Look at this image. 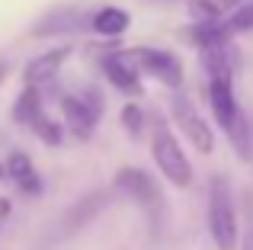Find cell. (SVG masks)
I'll use <instances>...</instances> for the list:
<instances>
[{"instance_id": "9", "label": "cell", "mask_w": 253, "mask_h": 250, "mask_svg": "<svg viewBox=\"0 0 253 250\" xmlns=\"http://www.w3.org/2000/svg\"><path fill=\"white\" fill-rule=\"evenodd\" d=\"M103 74L109 77V83L116 90H122V93H128V96H141L144 93V87H141V71L135 68V64L128 61V55H106L103 58Z\"/></svg>"}, {"instance_id": "18", "label": "cell", "mask_w": 253, "mask_h": 250, "mask_svg": "<svg viewBox=\"0 0 253 250\" xmlns=\"http://www.w3.org/2000/svg\"><path fill=\"white\" fill-rule=\"evenodd\" d=\"M119 119H122V128L128 131L131 138H141V135H144V109H141V106H135V103H125Z\"/></svg>"}, {"instance_id": "4", "label": "cell", "mask_w": 253, "mask_h": 250, "mask_svg": "<svg viewBox=\"0 0 253 250\" xmlns=\"http://www.w3.org/2000/svg\"><path fill=\"white\" fill-rule=\"evenodd\" d=\"M99 113H103V103L93 90H81V93H68L61 96V116H64V125L71 128V135L86 141L93 135L99 122Z\"/></svg>"}, {"instance_id": "17", "label": "cell", "mask_w": 253, "mask_h": 250, "mask_svg": "<svg viewBox=\"0 0 253 250\" xmlns=\"http://www.w3.org/2000/svg\"><path fill=\"white\" fill-rule=\"evenodd\" d=\"M228 141L234 144V151L244 157V161H250V141H253V138H250V122H247V116H241V119H237V125L228 131Z\"/></svg>"}, {"instance_id": "10", "label": "cell", "mask_w": 253, "mask_h": 250, "mask_svg": "<svg viewBox=\"0 0 253 250\" xmlns=\"http://www.w3.org/2000/svg\"><path fill=\"white\" fill-rule=\"evenodd\" d=\"M202 64H205V71H209V77H234V71H237V48L231 45V39L202 48Z\"/></svg>"}, {"instance_id": "22", "label": "cell", "mask_w": 253, "mask_h": 250, "mask_svg": "<svg viewBox=\"0 0 253 250\" xmlns=\"http://www.w3.org/2000/svg\"><path fill=\"white\" fill-rule=\"evenodd\" d=\"M6 215H10V202L0 199V218H6Z\"/></svg>"}, {"instance_id": "1", "label": "cell", "mask_w": 253, "mask_h": 250, "mask_svg": "<svg viewBox=\"0 0 253 250\" xmlns=\"http://www.w3.org/2000/svg\"><path fill=\"white\" fill-rule=\"evenodd\" d=\"M209 234L218 250H234L241 244V221L234 208V193L224 173H215L209 183Z\"/></svg>"}, {"instance_id": "7", "label": "cell", "mask_w": 253, "mask_h": 250, "mask_svg": "<svg viewBox=\"0 0 253 250\" xmlns=\"http://www.w3.org/2000/svg\"><path fill=\"white\" fill-rule=\"evenodd\" d=\"M209 106H211L215 122L221 125L224 135H228V131L237 125V119L244 116L241 103H237V96H234V83H231V77H211V81H209Z\"/></svg>"}, {"instance_id": "19", "label": "cell", "mask_w": 253, "mask_h": 250, "mask_svg": "<svg viewBox=\"0 0 253 250\" xmlns=\"http://www.w3.org/2000/svg\"><path fill=\"white\" fill-rule=\"evenodd\" d=\"M228 32H253V3H241L228 19H224Z\"/></svg>"}, {"instance_id": "2", "label": "cell", "mask_w": 253, "mask_h": 250, "mask_svg": "<svg viewBox=\"0 0 253 250\" xmlns=\"http://www.w3.org/2000/svg\"><path fill=\"white\" fill-rule=\"evenodd\" d=\"M151 154L157 161V170L167 176V183H173L176 189L192 186V176H196L192 173V164L183 154V148H179L170 122L161 119V116L154 119V128H151Z\"/></svg>"}, {"instance_id": "21", "label": "cell", "mask_w": 253, "mask_h": 250, "mask_svg": "<svg viewBox=\"0 0 253 250\" xmlns=\"http://www.w3.org/2000/svg\"><path fill=\"white\" fill-rule=\"evenodd\" d=\"M241 250H253V208H250V221H247V231L241 238Z\"/></svg>"}, {"instance_id": "15", "label": "cell", "mask_w": 253, "mask_h": 250, "mask_svg": "<svg viewBox=\"0 0 253 250\" xmlns=\"http://www.w3.org/2000/svg\"><path fill=\"white\" fill-rule=\"evenodd\" d=\"M42 116H45V109H42V96H39V90L26 87L23 93L16 96V103H13V119H16L19 125H29V128H32Z\"/></svg>"}, {"instance_id": "3", "label": "cell", "mask_w": 253, "mask_h": 250, "mask_svg": "<svg viewBox=\"0 0 253 250\" xmlns=\"http://www.w3.org/2000/svg\"><path fill=\"white\" fill-rule=\"evenodd\" d=\"M125 55H128V61L135 64L138 71H144V74L157 77L161 83H167V87H173V90L183 83V64H179V58L173 55V51H167V48L135 45V48H128Z\"/></svg>"}, {"instance_id": "5", "label": "cell", "mask_w": 253, "mask_h": 250, "mask_svg": "<svg viewBox=\"0 0 253 250\" xmlns=\"http://www.w3.org/2000/svg\"><path fill=\"white\" fill-rule=\"evenodd\" d=\"M170 116H173V122L179 125V131L189 138V144L199 151V154H211V151H215V135H211L209 122L196 113V106L189 103V96L173 93L170 96Z\"/></svg>"}, {"instance_id": "16", "label": "cell", "mask_w": 253, "mask_h": 250, "mask_svg": "<svg viewBox=\"0 0 253 250\" xmlns=\"http://www.w3.org/2000/svg\"><path fill=\"white\" fill-rule=\"evenodd\" d=\"M84 23V16L77 10H58V13H48L42 23L36 26V36H55V32H74L77 26Z\"/></svg>"}, {"instance_id": "6", "label": "cell", "mask_w": 253, "mask_h": 250, "mask_svg": "<svg viewBox=\"0 0 253 250\" xmlns=\"http://www.w3.org/2000/svg\"><path fill=\"white\" fill-rule=\"evenodd\" d=\"M112 186H116V193L128 196L131 202H138L141 208H154L161 206V193H157V183L151 180V173H144V170L138 167H122L116 173V180H112Z\"/></svg>"}, {"instance_id": "14", "label": "cell", "mask_w": 253, "mask_h": 250, "mask_svg": "<svg viewBox=\"0 0 253 250\" xmlns=\"http://www.w3.org/2000/svg\"><path fill=\"white\" fill-rule=\"evenodd\" d=\"M179 36H186V42H192L202 51V48H209V45H218V42H224V39H231V32H228L224 23H196V26H189V29H183Z\"/></svg>"}, {"instance_id": "11", "label": "cell", "mask_w": 253, "mask_h": 250, "mask_svg": "<svg viewBox=\"0 0 253 250\" xmlns=\"http://www.w3.org/2000/svg\"><path fill=\"white\" fill-rule=\"evenodd\" d=\"M3 167H6V176H10V180L23 189V193H29V196H39V193H42V180H39L32 161L23 154V151H13V154L6 157Z\"/></svg>"}, {"instance_id": "12", "label": "cell", "mask_w": 253, "mask_h": 250, "mask_svg": "<svg viewBox=\"0 0 253 250\" xmlns=\"http://www.w3.org/2000/svg\"><path fill=\"white\" fill-rule=\"evenodd\" d=\"M131 16L122 10V6H99L96 13L90 16V29L103 39H119L125 29H128Z\"/></svg>"}, {"instance_id": "23", "label": "cell", "mask_w": 253, "mask_h": 250, "mask_svg": "<svg viewBox=\"0 0 253 250\" xmlns=\"http://www.w3.org/2000/svg\"><path fill=\"white\" fill-rule=\"evenodd\" d=\"M6 71H10V64H6V61H0V83H3V77H6Z\"/></svg>"}, {"instance_id": "8", "label": "cell", "mask_w": 253, "mask_h": 250, "mask_svg": "<svg viewBox=\"0 0 253 250\" xmlns=\"http://www.w3.org/2000/svg\"><path fill=\"white\" fill-rule=\"evenodd\" d=\"M71 45H58V48H51V51H42V55H36L29 64L23 68V81H26V87H42V83H48V81H55V74L64 68V61L71 58Z\"/></svg>"}, {"instance_id": "13", "label": "cell", "mask_w": 253, "mask_h": 250, "mask_svg": "<svg viewBox=\"0 0 253 250\" xmlns=\"http://www.w3.org/2000/svg\"><path fill=\"white\" fill-rule=\"evenodd\" d=\"M234 6H241V0H189V16L196 23H221Z\"/></svg>"}, {"instance_id": "20", "label": "cell", "mask_w": 253, "mask_h": 250, "mask_svg": "<svg viewBox=\"0 0 253 250\" xmlns=\"http://www.w3.org/2000/svg\"><path fill=\"white\" fill-rule=\"evenodd\" d=\"M32 131H36L39 138H42L45 144H61L64 141V131H61V125H58L55 119H48V116H42L36 125H32Z\"/></svg>"}]
</instances>
